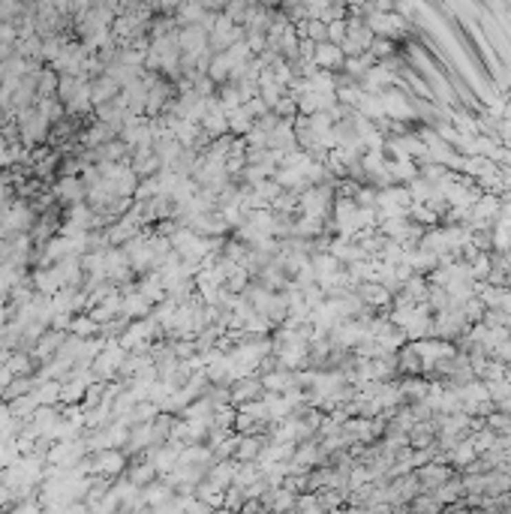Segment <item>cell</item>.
<instances>
[{
    "mask_svg": "<svg viewBox=\"0 0 511 514\" xmlns=\"http://www.w3.org/2000/svg\"><path fill=\"white\" fill-rule=\"evenodd\" d=\"M235 39H238V30L226 19H220L217 21V30H213V45H232Z\"/></svg>",
    "mask_w": 511,
    "mask_h": 514,
    "instance_id": "7c38bea8",
    "label": "cell"
},
{
    "mask_svg": "<svg viewBox=\"0 0 511 514\" xmlns=\"http://www.w3.org/2000/svg\"><path fill=\"white\" fill-rule=\"evenodd\" d=\"M112 132H114V127L103 121V123H96V127L90 130V132H85V136H81V142L90 145V147H94V145H103V142H109V138H112Z\"/></svg>",
    "mask_w": 511,
    "mask_h": 514,
    "instance_id": "8fae6325",
    "label": "cell"
},
{
    "mask_svg": "<svg viewBox=\"0 0 511 514\" xmlns=\"http://www.w3.org/2000/svg\"><path fill=\"white\" fill-rule=\"evenodd\" d=\"M85 466H87V472H100V475H118V472L123 469V454L112 451V449H103L90 460H85Z\"/></svg>",
    "mask_w": 511,
    "mask_h": 514,
    "instance_id": "3957f363",
    "label": "cell"
},
{
    "mask_svg": "<svg viewBox=\"0 0 511 514\" xmlns=\"http://www.w3.org/2000/svg\"><path fill=\"white\" fill-rule=\"evenodd\" d=\"M202 127L208 136H222L229 130V112L226 105H217V103H208V109L202 114Z\"/></svg>",
    "mask_w": 511,
    "mask_h": 514,
    "instance_id": "8992f818",
    "label": "cell"
},
{
    "mask_svg": "<svg viewBox=\"0 0 511 514\" xmlns=\"http://www.w3.org/2000/svg\"><path fill=\"white\" fill-rule=\"evenodd\" d=\"M151 334H154L151 322H136V325H129L127 334L121 337V346H123V349H145L147 337H151Z\"/></svg>",
    "mask_w": 511,
    "mask_h": 514,
    "instance_id": "52a82bcc",
    "label": "cell"
},
{
    "mask_svg": "<svg viewBox=\"0 0 511 514\" xmlns=\"http://www.w3.org/2000/svg\"><path fill=\"white\" fill-rule=\"evenodd\" d=\"M61 334H57V331H52V334H48V337H43V340H39V346H36V355H39V358H48V355H54L57 352V346H61Z\"/></svg>",
    "mask_w": 511,
    "mask_h": 514,
    "instance_id": "9a60e30c",
    "label": "cell"
},
{
    "mask_svg": "<svg viewBox=\"0 0 511 514\" xmlns=\"http://www.w3.org/2000/svg\"><path fill=\"white\" fill-rule=\"evenodd\" d=\"M36 397H39V403H48V406H52L54 400H61V382H45V385H39V388H36Z\"/></svg>",
    "mask_w": 511,
    "mask_h": 514,
    "instance_id": "2e32d148",
    "label": "cell"
},
{
    "mask_svg": "<svg viewBox=\"0 0 511 514\" xmlns=\"http://www.w3.org/2000/svg\"><path fill=\"white\" fill-rule=\"evenodd\" d=\"M147 298L142 295V292H136V295H127L121 301V310H123V316H145L147 313Z\"/></svg>",
    "mask_w": 511,
    "mask_h": 514,
    "instance_id": "30bf717a",
    "label": "cell"
},
{
    "mask_svg": "<svg viewBox=\"0 0 511 514\" xmlns=\"http://www.w3.org/2000/svg\"><path fill=\"white\" fill-rule=\"evenodd\" d=\"M337 57H340V54H337V48H319V57H316V61L319 63H322V66H334L337 63Z\"/></svg>",
    "mask_w": 511,
    "mask_h": 514,
    "instance_id": "7402d4cb",
    "label": "cell"
},
{
    "mask_svg": "<svg viewBox=\"0 0 511 514\" xmlns=\"http://www.w3.org/2000/svg\"><path fill=\"white\" fill-rule=\"evenodd\" d=\"M6 196H10V187H6V184H3V181H0V205H3V202H6Z\"/></svg>",
    "mask_w": 511,
    "mask_h": 514,
    "instance_id": "603a6c76",
    "label": "cell"
},
{
    "mask_svg": "<svg viewBox=\"0 0 511 514\" xmlns=\"http://www.w3.org/2000/svg\"><path fill=\"white\" fill-rule=\"evenodd\" d=\"M235 451H238V458H241V460H250V458H255V454L262 451V442H259V439H244Z\"/></svg>",
    "mask_w": 511,
    "mask_h": 514,
    "instance_id": "ac0fdd59",
    "label": "cell"
},
{
    "mask_svg": "<svg viewBox=\"0 0 511 514\" xmlns=\"http://www.w3.org/2000/svg\"><path fill=\"white\" fill-rule=\"evenodd\" d=\"M81 454H85V449H81L76 439H63V442H54L48 449V460L57 463V466H72V463L81 460Z\"/></svg>",
    "mask_w": 511,
    "mask_h": 514,
    "instance_id": "5b68a950",
    "label": "cell"
},
{
    "mask_svg": "<svg viewBox=\"0 0 511 514\" xmlns=\"http://www.w3.org/2000/svg\"><path fill=\"white\" fill-rule=\"evenodd\" d=\"M259 391H262V382H255L253 376H244V379H238V382H235V394H232V400H235V403L253 400V397H259Z\"/></svg>",
    "mask_w": 511,
    "mask_h": 514,
    "instance_id": "9c48e42d",
    "label": "cell"
},
{
    "mask_svg": "<svg viewBox=\"0 0 511 514\" xmlns=\"http://www.w3.org/2000/svg\"><path fill=\"white\" fill-rule=\"evenodd\" d=\"M154 475H156V466H154V463H142L138 469H133V475H129V478H133V484L138 487V484H147Z\"/></svg>",
    "mask_w": 511,
    "mask_h": 514,
    "instance_id": "d6986e66",
    "label": "cell"
},
{
    "mask_svg": "<svg viewBox=\"0 0 511 514\" xmlns=\"http://www.w3.org/2000/svg\"><path fill=\"white\" fill-rule=\"evenodd\" d=\"M180 45H184L189 54H199V52H202V45H205V37H202L199 30H187L184 37H180Z\"/></svg>",
    "mask_w": 511,
    "mask_h": 514,
    "instance_id": "e0dca14e",
    "label": "cell"
},
{
    "mask_svg": "<svg viewBox=\"0 0 511 514\" xmlns=\"http://www.w3.org/2000/svg\"><path fill=\"white\" fill-rule=\"evenodd\" d=\"M72 331H76V337H85V334H94L96 331V322L90 316H79L76 322H72Z\"/></svg>",
    "mask_w": 511,
    "mask_h": 514,
    "instance_id": "44dd1931",
    "label": "cell"
},
{
    "mask_svg": "<svg viewBox=\"0 0 511 514\" xmlns=\"http://www.w3.org/2000/svg\"><path fill=\"white\" fill-rule=\"evenodd\" d=\"M289 385H292V379H289V373H286V370L268 373V376L262 379V388H268V391H286Z\"/></svg>",
    "mask_w": 511,
    "mask_h": 514,
    "instance_id": "4fadbf2b",
    "label": "cell"
},
{
    "mask_svg": "<svg viewBox=\"0 0 511 514\" xmlns=\"http://www.w3.org/2000/svg\"><path fill=\"white\" fill-rule=\"evenodd\" d=\"M123 346H112V349H100L94 355V361H90V370L96 373V379H109L114 376V373L121 370V364H123Z\"/></svg>",
    "mask_w": 511,
    "mask_h": 514,
    "instance_id": "7a4b0ae2",
    "label": "cell"
},
{
    "mask_svg": "<svg viewBox=\"0 0 511 514\" xmlns=\"http://www.w3.org/2000/svg\"><path fill=\"white\" fill-rule=\"evenodd\" d=\"M48 114L43 109H28V112H21V118H19V136L24 138L28 145H36V142H43V138L48 136Z\"/></svg>",
    "mask_w": 511,
    "mask_h": 514,
    "instance_id": "6da1fadb",
    "label": "cell"
},
{
    "mask_svg": "<svg viewBox=\"0 0 511 514\" xmlns=\"http://www.w3.org/2000/svg\"><path fill=\"white\" fill-rule=\"evenodd\" d=\"M3 367L10 370L12 376H24V373L30 370V355H24V352H19V355H10Z\"/></svg>",
    "mask_w": 511,
    "mask_h": 514,
    "instance_id": "5bb4252c",
    "label": "cell"
},
{
    "mask_svg": "<svg viewBox=\"0 0 511 514\" xmlns=\"http://www.w3.org/2000/svg\"><path fill=\"white\" fill-rule=\"evenodd\" d=\"M361 295H364L367 304H385V298H388L382 286H361Z\"/></svg>",
    "mask_w": 511,
    "mask_h": 514,
    "instance_id": "ffe728a7",
    "label": "cell"
},
{
    "mask_svg": "<svg viewBox=\"0 0 511 514\" xmlns=\"http://www.w3.org/2000/svg\"><path fill=\"white\" fill-rule=\"evenodd\" d=\"M54 193L57 198H63V202H70V205H79L81 202V196H85V181H79V178H63L61 184L54 187Z\"/></svg>",
    "mask_w": 511,
    "mask_h": 514,
    "instance_id": "ba28073f",
    "label": "cell"
},
{
    "mask_svg": "<svg viewBox=\"0 0 511 514\" xmlns=\"http://www.w3.org/2000/svg\"><path fill=\"white\" fill-rule=\"evenodd\" d=\"M61 96H63V103H67L72 112H85L87 103H90V90L81 85V81H76V79H63L61 81Z\"/></svg>",
    "mask_w": 511,
    "mask_h": 514,
    "instance_id": "277c9868",
    "label": "cell"
}]
</instances>
